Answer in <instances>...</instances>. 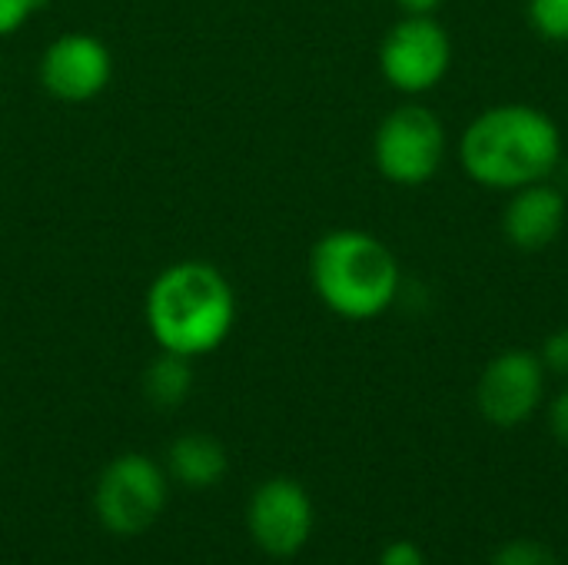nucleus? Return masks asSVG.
I'll list each match as a JSON object with an SVG mask.
<instances>
[{
	"instance_id": "1",
	"label": "nucleus",
	"mask_w": 568,
	"mask_h": 565,
	"mask_svg": "<svg viewBox=\"0 0 568 565\" xmlns=\"http://www.w3.org/2000/svg\"><path fill=\"white\" fill-rule=\"evenodd\" d=\"M143 320L163 353L200 360L216 353L236 326V293L226 273L206 260H180L160 270L143 300Z\"/></svg>"
},
{
	"instance_id": "2",
	"label": "nucleus",
	"mask_w": 568,
	"mask_h": 565,
	"mask_svg": "<svg viewBox=\"0 0 568 565\" xmlns=\"http://www.w3.org/2000/svg\"><path fill=\"white\" fill-rule=\"evenodd\" d=\"M562 157L552 117L529 103H503L479 113L459 143L463 170L489 190H523L546 180Z\"/></svg>"
},
{
	"instance_id": "3",
	"label": "nucleus",
	"mask_w": 568,
	"mask_h": 565,
	"mask_svg": "<svg viewBox=\"0 0 568 565\" xmlns=\"http://www.w3.org/2000/svg\"><path fill=\"white\" fill-rule=\"evenodd\" d=\"M310 283L326 310L343 320H376L399 293L393 250L366 230H333L310 253Z\"/></svg>"
},
{
	"instance_id": "4",
	"label": "nucleus",
	"mask_w": 568,
	"mask_h": 565,
	"mask_svg": "<svg viewBox=\"0 0 568 565\" xmlns=\"http://www.w3.org/2000/svg\"><path fill=\"white\" fill-rule=\"evenodd\" d=\"M166 496V470L143 453H123L103 466L93 490V509L106 533L140 536L163 516Z\"/></svg>"
},
{
	"instance_id": "5",
	"label": "nucleus",
	"mask_w": 568,
	"mask_h": 565,
	"mask_svg": "<svg viewBox=\"0 0 568 565\" xmlns=\"http://www.w3.org/2000/svg\"><path fill=\"white\" fill-rule=\"evenodd\" d=\"M446 150V130L439 117L419 103L396 107L373 137V160L376 170L399 183L419 186L436 176Z\"/></svg>"
},
{
	"instance_id": "6",
	"label": "nucleus",
	"mask_w": 568,
	"mask_h": 565,
	"mask_svg": "<svg viewBox=\"0 0 568 565\" xmlns=\"http://www.w3.org/2000/svg\"><path fill=\"white\" fill-rule=\"evenodd\" d=\"M246 526H250L253 543L266 556L293 559L296 553L306 549L313 526H316V509H313L306 486L286 476L260 483L250 496Z\"/></svg>"
},
{
	"instance_id": "7",
	"label": "nucleus",
	"mask_w": 568,
	"mask_h": 565,
	"mask_svg": "<svg viewBox=\"0 0 568 565\" xmlns=\"http://www.w3.org/2000/svg\"><path fill=\"white\" fill-rule=\"evenodd\" d=\"M37 77L53 100L87 103L110 87L113 53L100 37L83 30H67L43 47Z\"/></svg>"
},
{
	"instance_id": "8",
	"label": "nucleus",
	"mask_w": 568,
	"mask_h": 565,
	"mask_svg": "<svg viewBox=\"0 0 568 565\" xmlns=\"http://www.w3.org/2000/svg\"><path fill=\"white\" fill-rule=\"evenodd\" d=\"M453 60V47L446 30L433 17H406L399 20L379 50L383 77L403 93L433 90Z\"/></svg>"
},
{
	"instance_id": "9",
	"label": "nucleus",
	"mask_w": 568,
	"mask_h": 565,
	"mask_svg": "<svg viewBox=\"0 0 568 565\" xmlns=\"http://www.w3.org/2000/svg\"><path fill=\"white\" fill-rule=\"evenodd\" d=\"M546 396V366L529 350L499 353L479 376L476 403L486 423L499 430L523 426L536 416Z\"/></svg>"
},
{
	"instance_id": "10",
	"label": "nucleus",
	"mask_w": 568,
	"mask_h": 565,
	"mask_svg": "<svg viewBox=\"0 0 568 565\" xmlns=\"http://www.w3.org/2000/svg\"><path fill=\"white\" fill-rule=\"evenodd\" d=\"M566 196L546 180L529 183L523 190H513V200H509L506 216H503L506 240L526 253L546 250L559 240V233L566 226Z\"/></svg>"
},
{
	"instance_id": "11",
	"label": "nucleus",
	"mask_w": 568,
	"mask_h": 565,
	"mask_svg": "<svg viewBox=\"0 0 568 565\" xmlns=\"http://www.w3.org/2000/svg\"><path fill=\"white\" fill-rule=\"evenodd\" d=\"M166 476L186 490H210L226 476V450L206 433H186L173 440L166 453Z\"/></svg>"
},
{
	"instance_id": "12",
	"label": "nucleus",
	"mask_w": 568,
	"mask_h": 565,
	"mask_svg": "<svg viewBox=\"0 0 568 565\" xmlns=\"http://www.w3.org/2000/svg\"><path fill=\"white\" fill-rule=\"evenodd\" d=\"M193 360L186 356H176V353H163L146 366L143 373V396L150 400V406L156 410H176L190 390H193V370H190Z\"/></svg>"
},
{
	"instance_id": "13",
	"label": "nucleus",
	"mask_w": 568,
	"mask_h": 565,
	"mask_svg": "<svg viewBox=\"0 0 568 565\" xmlns=\"http://www.w3.org/2000/svg\"><path fill=\"white\" fill-rule=\"evenodd\" d=\"M493 565H559V559L539 539H509L496 549Z\"/></svg>"
},
{
	"instance_id": "14",
	"label": "nucleus",
	"mask_w": 568,
	"mask_h": 565,
	"mask_svg": "<svg viewBox=\"0 0 568 565\" xmlns=\"http://www.w3.org/2000/svg\"><path fill=\"white\" fill-rule=\"evenodd\" d=\"M529 20L546 40H568V0H529Z\"/></svg>"
},
{
	"instance_id": "15",
	"label": "nucleus",
	"mask_w": 568,
	"mask_h": 565,
	"mask_svg": "<svg viewBox=\"0 0 568 565\" xmlns=\"http://www.w3.org/2000/svg\"><path fill=\"white\" fill-rule=\"evenodd\" d=\"M47 7V0H0V37L17 33L23 23H30L40 10Z\"/></svg>"
},
{
	"instance_id": "16",
	"label": "nucleus",
	"mask_w": 568,
	"mask_h": 565,
	"mask_svg": "<svg viewBox=\"0 0 568 565\" xmlns=\"http://www.w3.org/2000/svg\"><path fill=\"white\" fill-rule=\"evenodd\" d=\"M546 373H556V376H566L568 380V326L566 330H556L546 343H542V353H539Z\"/></svg>"
},
{
	"instance_id": "17",
	"label": "nucleus",
	"mask_w": 568,
	"mask_h": 565,
	"mask_svg": "<svg viewBox=\"0 0 568 565\" xmlns=\"http://www.w3.org/2000/svg\"><path fill=\"white\" fill-rule=\"evenodd\" d=\"M379 565H426V553L413 539H396V543L383 546Z\"/></svg>"
},
{
	"instance_id": "18",
	"label": "nucleus",
	"mask_w": 568,
	"mask_h": 565,
	"mask_svg": "<svg viewBox=\"0 0 568 565\" xmlns=\"http://www.w3.org/2000/svg\"><path fill=\"white\" fill-rule=\"evenodd\" d=\"M549 430H552V436L568 450V386L552 400V406H549Z\"/></svg>"
},
{
	"instance_id": "19",
	"label": "nucleus",
	"mask_w": 568,
	"mask_h": 565,
	"mask_svg": "<svg viewBox=\"0 0 568 565\" xmlns=\"http://www.w3.org/2000/svg\"><path fill=\"white\" fill-rule=\"evenodd\" d=\"M443 0H399V7L409 13V17H429Z\"/></svg>"
}]
</instances>
